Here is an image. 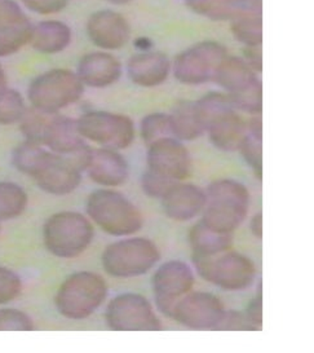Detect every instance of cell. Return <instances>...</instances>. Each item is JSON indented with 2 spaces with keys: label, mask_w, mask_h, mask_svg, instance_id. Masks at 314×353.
<instances>
[{
  "label": "cell",
  "mask_w": 314,
  "mask_h": 353,
  "mask_svg": "<svg viewBox=\"0 0 314 353\" xmlns=\"http://www.w3.org/2000/svg\"><path fill=\"white\" fill-rule=\"evenodd\" d=\"M193 264L203 280L222 290H246L256 280L255 264L231 250L215 255L193 254Z\"/></svg>",
  "instance_id": "5"
},
{
  "label": "cell",
  "mask_w": 314,
  "mask_h": 353,
  "mask_svg": "<svg viewBox=\"0 0 314 353\" xmlns=\"http://www.w3.org/2000/svg\"><path fill=\"white\" fill-rule=\"evenodd\" d=\"M194 282V272L187 263L171 260L162 264L151 280L158 310L169 317L175 303L191 291Z\"/></svg>",
  "instance_id": "13"
},
{
  "label": "cell",
  "mask_w": 314,
  "mask_h": 353,
  "mask_svg": "<svg viewBox=\"0 0 314 353\" xmlns=\"http://www.w3.org/2000/svg\"><path fill=\"white\" fill-rule=\"evenodd\" d=\"M228 57V50L216 42H200L180 53L172 70L180 83L200 85L213 79L219 65Z\"/></svg>",
  "instance_id": "11"
},
{
  "label": "cell",
  "mask_w": 314,
  "mask_h": 353,
  "mask_svg": "<svg viewBox=\"0 0 314 353\" xmlns=\"http://www.w3.org/2000/svg\"><path fill=\"white\" fill-rule=\"evenodd\" d=\"M23 6L38 14H53L63 11L67 0H21Z\"/></svg>",
  "instance_id": "39"
},
{
  "label": "cell",
  "mask_w": 314,
  "mask_h": 353,
  "mask_svg": "<svg viewBox=\"0 0 314 353\" xmlns=\"http://www.w3.org/2000/svg\"><path fill=\"white\" fill-rule=\"evenodd\" d=\"M34 161L28 176L32 177L44 192L53 196H66L79 187L82 170L70 157L56 154L43 146Z\"/></svg>",
  "instance_id": "8"
},
{
  "label": "cell",
  "mask_w": 314,
  "mask_h": 353,
  "mask_svg": "<svg viewBox=\"0 0 314 353\" xmlns=\"http://www.w3.org/2000/svg\"><path fill=\"white\" fill-rule=\"evenodd\" d=\"M244 162L250 166L255 176L262 177V125L260 117H253L246 123V135L238 149Z\"/></svg>",
  "instance_id": "28"
},
{
  "label": "cell",
  "mask_w": 314,
  "mask_h": 353,
  "mask_svg": "<svg viewBox=\"0 0 314 353\" xmlns=\"http://www.w3.org/2000/svg\"><path fill=\"white\" fill-rule=\"evenodd\" d=\"M28 194L14 183H0V221L20 216L28 206Z\"/></svg>",
  "instance_id": "30"
},
{
  "label": "cell",
  "mask_w": 314,
  "mask_h": 353,
  "mask_svg": "<svg viewBox=\"0 0 314 353\" xmlns=\"http://www.w3.org/2000/svg\"><path fill=\"white\" fill-rule=\"evenodd\" d=\"M231 32L246 47L262 46V0H244L241 12L231 20Z\"/></svg>",
  "instance_id": "24"
},
{
  "label": "cell",
  "mask_w": 314,
  "mask_h": 353,
  "mask_svg": "<svg viewBox=\"0 0 314 353\" xmlns=\"http://www.w3.org/2000/svg\"><path fill=\"white\" fill-rule=\"evenodd\" d=\"M87 34L96 47L104 51H116L125 47L129 41L131 28L121 13L104 10L90 17Z\"/></svg>",
  "instance_id": "16"
},
{
  "label": "cell",
  "mask_w": 314,
  "mask_h": 353,
  "mask_svg": "<svg viewBox=\"0 0 314 353\" xmlns=\"http://www.w3.org/2000/svg\"><path fill=\"white\" fill-rule=\"evenodd\" d=\"M109 1L113 3V4H116V6H123V4H128V3H131L134 0H109Z\"/></svg>",
  "instance_id": "44"
},
{
  "label": "cell",
  "mask_w": 314,
  "mask_h": 353,
  "mask_svg": "<svg viewBox=\"0 0 314 353\" xmlns=\"http://www.w3.org/2000/svg\"><path fill=\"white\" fill-rule=\"evenodd\" d=\"M84 171L90 179L101 187H119L129 175V167L125 157L113 149H91Z\"/></svg>",
  "instance_id": "17"
},
{
  "label": "cell",
  "mask_w": 314,
  "mask_h": 353,
  "mask_svg": "<svg viewBox=\"0 0 314 353\" xmlns=\"http://www.w3.org/2000/svg\"><path fill=\"white\" fill-rule=\"evenodd\" d=\"M160 201L168 218L182 223L202 214L206 205V192L193 184L175 183Z\"/></svg>",
  "instance_id": "18"
},
{
  "label": "cell",
  "mask_w": 314,
  "mask_h": 353,
  "mask_svg": "<svg viewBox=\"0 0 314 353\" xmlns=\"http://www.w3.org/2000/svg\"><path fill=\"white\" fill-rule=\"evenodd\" d=\"M21 290V279L13 270L0 267V304L16 299Z\"/></svg>",
  "instance_id": "37"
},
{
  "label": "cell",
  "mask_w": 314,
  "mask_h": 353,
  "mask_svg": "<svg viewBox=\"0 0 314 353\" xmlns=\"http://www.w3.org/2000/svg\"><path fill=\"white\" fill-rule=\"evenodd\" d=\"M250 192L240 181L221 179L209 185L202 223L215 232L233 233L249 214Z\"/></svg>",
  "instance_id": "1"
},
{
  "label": "cell",
  "mask_w": 314,
  "mask_h": 353,
  "mask_svg": "<svg viewBox=\"0 0 314 353\" xmlns=\"http://www.w3.org/2000/svg\"><path fill=\"white\" fill-rule=\"evenodd\" d=\"M250 229H251L252 234L258 239H262V214H256L250 221Z\"/></svg>",
  "instance_id": "42"
},
{
  "label": "cell",
  "mask_w": 314,
  "mask_h": 353,
  "mask_svg": "<svg viewBox=\"0 0 314 353\" xmlns=\"http://www.w3.org/2000/svg\"><path fill=\"white\" fill-rule=\"evenodd\" d=\"M234 109L242 110L250 114H260L262 110V82L253 84L251 88L243 91L241 94L228 96Z\"/></svg>",
  "instance_id": "34"
},
{
  "label": "cell",
  "mask_w": 314,
  "mask_h": 353,
  "mask_svg": "<svg viewBox=\"0 0 314 353\" xmlns=\"http://www.w3.org/2000/svg\"><path fill=\"white\" fill-rule=\"evenodd\" d=\"M32 28L14 0H0V57L14 54L30 43Z\"/></svg>",
  "instance_id": "15"
},
{
  "label": "cell",
  "mask_w": 314,
  "mask_h": 353,
  "mask_svg": "<svg viewBox=\"0 0 314 353\" xmlns=\"http://www.w3.org/2000/svg\"><path fill=\"white\" fill-rule=\"evenodd\" d=\"M76 74L84 85L105 88L121 78L122 63L110 53L91 52L82 57Z\"/></svg>",
  "instance_id": "20"
},
{
  "label": "cell",
  "mask_w": 314,
  "mask_h": 353,
  "mask_svg": "<svg viewBox=\"0 0 314 353\" xmlns=\"http://www.w3.org/2000/svg\"><path fill=\"white\" fill-rule=\"evenodd\" d=\"M72 43V30L63 22L43 21L32 28L30 44L38 52L56 54L65 51Z\"/></svg>",
  "instance_id": "25"
},
{
  "label": "cell",
  "mask_w": 314,
  "mask_h": 353,
  "mask_svg": "<svg viewBox=\"0 0 314 353\" xmlns=\"http://www.w3.org/2000/svg\"><path fill=\"white\" fill-rule=\"evenodd\" d=\"M176 181L160 176L156 172L147 170L141 176V189L147 197L162 199Z\"/></svg>",
  "instance_id": "36"
},
{
  "label": "cell",
  "mask_w": 314,
  "mask_h": 353,
  "mask_svg": "<svg viewBox=\"0 0 314 353\" xmlns=\"http://www.w3.org/2000/svg\"><path fill=\"white\" fill-rule=\"evenodd\" d=\"M7 90V78H6V73L0 65V96L6 92Z\"/></svg>",
  "instance_id": "43"
},
{
  "label": "cell",
  "mask_w": 314,
  "mask_h": 353,
  "mask_svg": "<svg viewBox=\"0 0 314 353\" xmlns=\"http://www.w3.org/2000/svg\"><path fill=\"white\" fill-rule=\"evenodd\" d=\"M147 162L150 171L174 181L188 179L193 170L188 149L171 136L147 145Z\"/></svg>",
  "instance_id": "14"
},
{
  "label": "cell",
  "mask_w": 314,
  "mask_h": 353,
  "mask_svg": "<svg viewBox=\"0 0 314 353\" xmlns=\"http://www.w3.org/2000/svg\"><path fill=\"white\" fill-rule=\"evenodd\" d=\"M43 239L52 255L61 259H72L88 249L94 239V227L82 214L63 211L45 221Z\"/></svg>",
  "instance_id": "3"
},
{
  "label": "cell",
  "mask_w": 314,
  "mask_h": 353,
  "mask_svg": "<svg viewBox=\"0 0 314 353\" xmlns=\"http://www.w3.org/2000/svg\"><path fill=\"white\" fill-rule=\"evenodd\" d=\"M189 242L193 254L215 255L228 251L233 246V234L220 233L207 228L202 221L196 224L189 233Z\"/></svg>",
  "instance_id": "27"
},
{
  "label": "cell",
  "mask_w": 314,
  "mask_h": 353,
  "mask_svg": "<svg viewBox=\"0 0 314 353\" xmlns=\"http://www.w3.org/2000/svg\"><path fill=\"white\" fill-rule=\"evenodd\" d=\"M32 317L17 310H0V332H30Z\"/></svg>",
  "instance_id": "35"
},
{
  "label": "cell",
  "mask_w": 314,
  "mask_h": 353,
  "mask_svg": "<svg viewBox=\"0 0 314 353\" xmlns=\"http://www.w3.org/2000/svg\"><path fill=\"white\" fill-rule=\"evenodd\" d=\"M52 114L54 113H47L32 106V109H26L25 114L22 115L20 125L22 134L25 135L28 141L42 145L43 134Z\"/></svg>",
  "instance_id": "31"
},
{
  "label": "cell",
  "mask_w": 314,
  "mask_h": 353,
  "mask_svg": "<svg viewBox=\"0 0 314 353\" xmlns=\"http://www.w3.org/2000/svg\"><path fill=\"white\" fill-rule=\"evenodd\" d=\"M107 295L101 276L92 272H78L66 279L56 295V308L69 320H84L100 308Z\"/></svg>",
  "instance_id": "4"
},
{
  "label": "cell",
  "mask_w": 314,
  "mask_h": 353,
  "mask_svg": "<svg viewBox=\"0 0 314 353\" xmlns=\"http://www.w3.org/2000/svg\"><path fill=\"white\" fill-rule=\"evenodd\" d=\"M212 82L224 88L228 96L241 94L258 83V75L240 57H227L219 65Z\"/></svg>",
  "instance_id": "23"
},
{
  "label": "cell",
  "mask_w": 314,
  "mask_h": 353,
  "mask_svg": "<svg viewBox=\"0 0 314 353\" xmlns=\"http://www.w3.org/2000/svg\"><path fill=\"white\" fill-rule=\"evenodd\" d=\"M87 214L100 228L114 237L132 236L144 224V216L136 205L110 189H100L90 194Z\"/></svg>",
  "instance_id": "2"
},
{
  "label": "cell",
  "mask_w": 314,
  "mask_h": 353,
  "mask_svg": "<svg viewBox=\"0 0 314 353\" xmlns=\"http://www.w3.org/2000/svg\"><path fill=\"white\" fill-rule=\"evenodd\" d=\"M246 317L249 322L256 330H260L262 326V282H259V288L256 296L252 299L251 303L249 304L247 310L244 312Z\"/></svg>",
  "instance_id": "40"
},
{
  "label": "cell",
  "mask_w": 314,
  "mask_h": 353,
  "mask_svg": "<svg viewBox=\"0 0 314 353\" xmlns=\"http://www.w3.org/2000/svg\"><path fill=\"white\" fill-rule=\"evenodd\" d=\"M42 145L61 156H73L87 148V143L78 131L76 121L54 113L44 130Z\"/></svg>",
  "instance_id": "19"
},
{
  "label": "cell",
  "mask_w": 314,
  "mask_h": 353,
  "mask_svg": "<svg viewBox=\"0 0 314 353\" xmlns=\"http://www.w3.org/2000/svg\"><path fill=\"white\" fill-rule=\"evenodd\" d=\"M206 132L215 148L222 152H236L246 135V122L234 108H229L209 119Z\"/></svg>",
  "instance_id": "21"
},
{
  "label": "cell",
  "mask_w": 314,
  "mask_h": 353,
  "mask_svg": "<svg viewBox=\"0 0 314 353\" xmlns=\"http://www.w3.org/2000/svg\"><path fill=\"white\" fill-rule=\"evenodd\" d=\"M83 92L84 84L78 74L66 69H54L32 81L28 97L32 108L47 113H59L75 104Z\"/></svg>",
  "instance_id": "7"
},
{
  "label": "cell",
  "mask_w": 314,
  "mask_h": 353,
  "mask_svg": "<svg viewBox=\"0 0 314 353\" xmlns=\"http://www.w3.org/2000/svg\"><path fill=\"white\" fill-rule=\"evenodd\" d=\"M246 63L251 68L255 73H260L262 70V51L259 47H246L244 59Z\"/></svg>",
  "instance_id": "41"
},
{
  "label": "cell",
  "mask_w": 314,
  "mask_h": 353,
  "mask_svg": "<svg viewBox=\"0 0 314 353\" xmlns=\"http://www.w3.org/2000/svg\"><path fill=\"white\" fill-rule=\"evenodd\" d=\"M171 63L160 52H143L135 54L127 63V74L140 87H157L167 81Z\"/></svg>",
  "instance_id": "22"
},
{
  "label": "cell",
  "mask_w": 314,
  "mask_h": 353,
  "mask_svg": "<svg viewBox=\"0 0 314 353\" xmlns=\"http://www.w3.org/2000/svg\"><path fill=\"white\" fill-rule=\"evenodd\" d=\"M25 112L26 106L21 94L7 88L0 96V125H10L20 122Z\"/></svg>",
  "instance_id": "33"
},
{
  "label": "cell",
  "mask_w": 314,
  "mask_h": 353,
  "mask_svg": "<svg viewBox=\"0 0 314 353\" xmlns=\"http://www.w3.org/2000/svg\"><path fill=\"white\" fill-rule=\"evenodd\" d=\"M172 135L178 140L191 141L206 132L196 101L182 100L174 106L169 114Z\"/></svg>",
  "instance_id": "26"
},
{
  "label": "cell",
  "mask_w": 314,
  "mask_h": 353,
  "mask_svg": "<svg viewBox=\"0 0 314 353\" xmlns=\"http://www.w3.org/2000/svg\"><path fill=\"white\" fill-rule=\"evenodd\" d=\"M76 125L84 140L106 149L122 150L135 140V125L126 115L90 112L76 119Z\"/></svg>",
  "instance_id": "10"
},
{
  "label": "cell",
  "mask_w": 314,
  "mask_h": 353,
  "mask_svg": "<svg viewBox=\"0 0 314 353\" xmlns=\"http://www.w3.org/2000/svg\"><path fill=\"white\" fill-rule=\"evenodd\" d=\"M140 134L147 145H150L163 137L172 135L169 115L163 113H151L147 115L141 121Z\"/></svg>",
  "instance_id": "32"
},
{
  "label": "cell",
  "mask_w": 314,
  "mask_h": 353,
  "mask_svg": "<svg viewBox=\"0 0 314 353\" xmlns=\"http://www.w3.org/2000/svg\"><path fill=\"white\" fill-rule=\"evenodd\" d=\"M213 332H258L247 320L246 314L238 311L224 312L220 322Z\"/></svg>",
  "instance_id": "38"
},
{
  "label": "cell",
  "mask_w": 314,
  "mask_h": 353,
  "mask_svg": "<svg viewBox=\"0 0 314 353\" xmlns=\"http://www.w3.org/2000/svg\"><path fill=\"white\" fill-rule=\"evenodd\" d=\"M225 312L220 299L209 292H188L180 298L169 314L190 330H215Z\"/></svg>",
  "instance_id": "12"
},
{
  "label": "cell",
  "mask_w": 314,
  "mask_h": 353,
  "mask_svg": "<svg viewBox=\"0 0 314 353\" xmlns=\"http://www.w3.org/2000/svg\"><path fill=\"white\" fill-rule=\"evenodd\" d=\"M159 259L160 252L153 241L132 237L109 245L101 256V263L110 276L132 279L153 270Z\"/></svg>",
  "instance_id": "6"
},
{
  "label": "cell",
  "mask_w": 314,
  "mask_h": 353,
  "mask_svg": "<svg viewBox=\"0 0 314 353\" xmlns=\"http://www.w3.org/2000/svg\"><path fill=\"white\" fill-rule=\"evenodd\" d=\"M105 321L113 332H159L162 323L145 296L126 292L107 304Z\"/></svg>",
  "instance_id": "9"
},
{
  "label": "cell",
  "mask_w": 314,
  "mask_h": 353,
  "mask_svg": "<svg viewBox=\"0 0 314 353\" xmlns=\"http://www.w3.org/2000/svg\"><path fill=\"white\" fill-rule=\"evenodd\" d=\"M189 8L213 21L233 20L241 12L244 0H185Z\"/></svg>",
  "instance_id": "29"
}]
</instances>
